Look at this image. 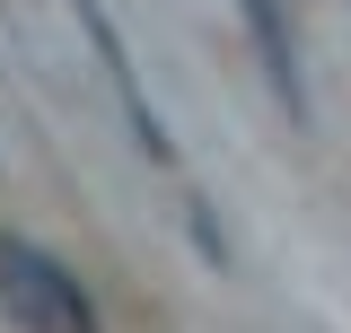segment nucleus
I'll return each mask as SVG.
<instances>
[{
	"mask_svg": "<svg viewBox=\"0 0 351 333\" xmlns=\"http://www.w3.org/2000/svg\"><path fill=\"white\" fill-rule=\"evenodd\" d=\"M237 18H246V36H255V53H263V79H272V97H281L290 114H307L299 44H290V18H281V0H237Z\"/></svg>",
	"mask_w": 351,
	"mask_h": 333,
	"instance_id": "3",
	"label": "nucleus"
},
{
	"mask_svg": "<svg viewBox=\"0 0 351 333\" xmlns=\"http://www.w3.org/2000/svg\"><path fill=\"white\" fill-rule=\"evenodd\" d=\"M71 18H80L88 44H97V71H106V88L123 97L132 140H141L149 158H176V140H167V123H158V106H149V97H141V79H132V53H123V36H114V18H106V0H71Z\"/></svg>",
	"mask_w": 351,
	"mask_h": 333,
	"instance_id": "2",
	"label": "nucleus"
},
{
	"mask_svg": "<svg viewBox=\"0 0 351 333\" xmlns=\"http://www.w3.org/2000/svg\"><path fill=\"white\" fill-rule=\"evenodd\" d=\"M0 298H9V316H18L27 333H106L97 307H88V290L44 246H27V237L0 246Z\"/></svg>",
	"mask_w": 351,
	"mask_h": 333,
	"instance_id": "1",
	"label": "nucleus"
}]
</instances>
